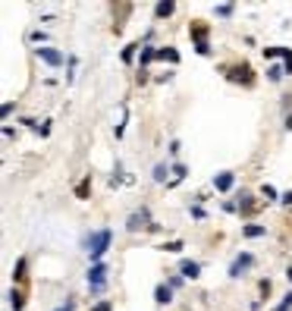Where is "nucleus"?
<instances>
[{"mask_svg": "<svg viewBox=\"0 0 292 311\" xmlns=\"http://www.w3.org/2000/svg\"><path fill=\"white\" fill-rule=\"evenodd\" d=\"M286 277H289V283H292V267H289V270H286Z\"/></svg>", "mask_w": 292, "mask_h": 311, "instance_id": "2f4dec72", "label": "nucleus"}, {"mask_svg": "<svg viewBox=\"0 0 292 311\" xmlns=\"http://www.w3.org/2000/svg\"><path fill=\"white\" fill-rule=\"evenodd\" d=\"M72 308H76V302H72V299H66V302H63V305H60L57 311H72Z\"/></svg>", "mask_w": 292, "mask_h": 311, "instance_id": "c85d7f7f", "label": "nucleus"}, {"mask_svg": "<svg viewBox=\"0 0 292 311\" xmlns=\"http://www.w3.org/2000/svg\"><path fill=\"white\" fill-rule=\"evenodd\" d=\"M280 60H283V69L292 72V50H289V48H283V57H280Z\"/></svg>", "mask_w": 292, "mask_h": 311, "instance_id": "aec40b11", "label": "nucleus"}, {"mask_svg": "<svg viewBox=\"0 0 292 311\" xmlns=\"http://www.w3.org/2000/svg\"><path fill=\"white\" fill-rule=\"evenodd\" d=\"M242 236L245 239H261V236H267V227H261V223H245Z\"/></svg>", "mask_w": 292, "mask_h": 311, "instance_id": "6e6552de", "label": "nucleus"}, {"mask_svg": "<svg viewBox=\"0 0 292 311\" xmlns=\"http://www.w3.org/2000/svg\"><path fill=\"white\" fill-rule=\"evenodd\" d=\"M289 308H292V293H286V295H283V302L276 305V311H289Z\"/></svg>", "mask_w": 292, "mask_h": 311, "instance_id": "b1692460", "label": "nucleus"}, {"mask_svg": "<svg viewBox=\"0 0 292 311\" xmlns=\"http://www.w3.org/2000/svg\"><path fill=\"white\" fill-rule=\"evenodd\" d=\"M163 251H182V242H167V246H163Z\"/></svg>", "mask_w": 292, "mask_h": 311, "instance_id": "cd10ccee", "label": "nucleus"}, {"mask_svg": "<svg viewBox=\"0 0 292 311\" xmlns=\"http://www.w3.org/2000/svg\"><path fill=\"white\" fill-rule=\"evenodd\" d=\"M38 57H41L44 63H50V66H60V63H63V54L54 50V48H38Z\"/></svg>", "mask_w": 292, "mask_h": 311, "instance_id": "423d86ee", "label": "nucleus"}, {"mask_svg": "<svg viewBox=\"0 0 292 311\" xmlns=\"http://www.w3.org/2000/svg\"><path fill=\"white\" fill-rule=\"evenodd\" d=\"M10 305H13V311H22L25 299H22V293H19V289H13V293H10Z\"/></svg>", "mask_w": 292, "mask_h": 311, "instance_id": "dca6fc26", "label": "nucleus"}, {"mask_svg": "<svg viewBox=\"0 0 292 311\" xmlns=\"http://www.w3.org/2000/svg\"><path fill=\"white\" fill-rule=\"evenodd\" d=\"M88 189H91V176H85V180L76 186V195H79V198H88Z\"/></svg>", "mask_w": 292, "mask_h": 311, "instance_id": "f3484780", "label": "nucleus"}, {"mask_svg": "<svg viewBox=\"0 0 292 311\" xmlns=\"http://www.w3.org/2000/svg\"><path fill=\"white\" fill-rule=\"evenodd\" d=\"M251 264H255V255H251V251H242V255H236V261L229 264V277H233V280H236V277H242L245 270L251 267Z\"/></svg>", "mask_w": 292, "mask_h": 311, "instance_id": "39448f33", "label": "nucleus"}, {"mask_svg": "<svg viewBox=\"0 0 292 311\" xmlns=\"http://www.w3.org/2000/svg\"><path fill=\"white\" fill-rule=\"evenodd\" d=\"M154 180H157V182L167 180V167H163V164H157V167H154Z\"/></svg>", "mask_w": 292, "mask_h": 311, "instance_id": "5701e85b", "label": "nucleus"}, {"mask_svg": "<svg viewBox=\"0 0 292 311\" xmlns=\"http://www.w3.org/2000/svg\"><path fill=\"white\" fill-rule=\"evenodd\" d=\"M189 35L195 38V50H198V54H201V57H208V54H211L208 25H204V22H192V25H189Z\"/></svg>", "mask_w": 292, "mask_h": 311, "instance_id": "f03ea898", "label": "nucleus"}, {"mask_svg": "<svg viewBox=\"0 0 292 311\" xmlns=\"http://www.w3.org/2000/svg\"><path fill=\"white\" fill-rule=\"evenodd\" d=\"M283 72H286L283 66H270V69H267V79H270V82H280V79H283Z\"/></svg>", "mask_w": 292, "mask_h": 311, "instance_id": "a211bd4d", "label": "nucleus"}, {"mask_svg": "<svg viewBox=\"0 0 292 311\" xmlns=\"http://www.w3.org/2000/svg\"><path fill=\"white\" fill-rule=\"evenodd\" d=\"M157 60H170V63H179V50H176V48H157Z\"/></svg>", "mask_w": 292, "mask_h": 311, "instance_id": "9b49d317", "label": "nucleus"}, {"mask_svg": "<svg viewBox=\"0 0 292 311\" xmlns=\"http://www.w3.org/2000/svg\"><path fill=\"white\" fill-rule=\"evenodd\" d=\"M110 239H114V233H110V229H97V233L85 236V248H88V255H91V261H95V264H101V258L107 255Z\"/></svg>", "mask_w": 292, "mask_h": 311, "instance_id": "f257e3e1", "label": "nucleus"}, {"mask_svg": "<svg viewBox=\"0 0 292 311\" xmlns=\"http://www.w3.org/2000/svg\"><path fill=\"white\" fill-rule=\"evenodd\" d=\"M173 173H176V176H173V182H170V186H176V182H182V180H185V167H182V164H176Z\"/></svg>", "mask_w": 292, "mask_h": 311, "instance_id": "412c9836", "label": "nucleus"}, {"mask_svg": "<svg viewBox=\"0 0 292 311\" xmlns=\"http://www.w3.org/2000/svg\"><path fill=\"white\" fill-rule=\"evenodd\" d=\"M280 201H283V204H292V192H283V195H280Z\"/></svg>", "mask_w": 292, "mask_h": 311, "instance_id": "c756f323", "label": "nucleus"}, {"mask_svg": "<svg viewBox=\"0 0 292 311\" xmlns=\"http://www.w3.org/2000/svg\"><path fill=\"white\" fill-rule=\"evenodd\" d=\"M261 195L267 198V201H276V189H274V186H267V182L261 186Z\"/></svg>", "mask_w": 292, "mask_h": 311, "instance_id": "4be33fe9", "label": "nucleus"}, {"mask_svg": "<svg viewBox=\"0 0 292 311\" xmlns=\"http://www.w3.org/2000/svg\"><path fill=\"white\" fill-rule=\"evenodd\" d=\"M255 208H258V204L251 201V198H242V204H239V211H242V214H255Z\"/></svg>", "mask_w": 292, "mask_h": 311, "instance_id": "6ab92c4d", "label": "nucleus"}, {"mask_svg": "<svg viewBox=\"0 0 292 311\" xmlns=\"http://www.w3.org/2000/svg\"><path fill=\"white\" fill-rule=\"evenodd\" d=\"M91 311H114V305H110V302H107V299H104V302H97V305H95V308H91Z\"/></svg>", "mask_w": 292, "mask_h": 311, "instance_id": "bb28decb", "label": "nucleus"}, {"mask_svg": "<svg viewBox=\"0 0 292 311\" xmlns=\"http://www.w3.org/2000/svg\"><path fill=\"white\" fill-rule=\"evenodd\" d=\"M25 267H29V261H25V258H19L16 267H13V280H16V283H22V280H25Z\"/></svg>", "mask_w": 292, "mask_h": 311, "instance_id": "f8f14e48", "label": "nucleus"}, {"mask_svg": "<svg viewBox=\"0 0 292 311\" xmlns=\"http://www.w3.org/2000/svg\"><path fill=\"white\" fill-rule=\"evenodd\" d=\"M227 79H229V82H242V85H251V82H255V72H251V66H248V63H236V66H229Z\"/></svg>", "mask_w": 292, "mask_h": 311, "instance_id": "7ed1b4c3", "label": "nucleus"}, {"mask_svg": "<svg viewBox=\"0 0 292 311\" xmlns=\"http://www.w3.org/2000/svg\"><path fill=\"white\" fill-rule=\"evenodd\" d=\"M135 50H138V44H129V48L123 50V60H126V63H132V57H135Z\"/></svg>", "mask_w": 292, "mask_h": 311, "instance_id": "393cba45", "label": "nucleus"}, {"mask_svg": "<svg viewBox=\"0 0 292 311\" xmlns=\"http://www.w3.org/2000/svg\"><path fill=\"white\" fill-rule=\"evenodd\" d=\"M145 220H148V214H145V211H142V214H132L126 227H129V229H138V227H145Z\"/></svg>", "mask_w": 292, "mask_h": 311, "instance_id": "2eb2a0df", "label": "nucleus"}, {"mask_svg": "<svg viewBox=\"0 0 292 311\" xmlns=\"http://www.w3.org/2000/svg\"><path fill=\"white\" fill-rule=\"evenodd\" d=\"M217 16H233V3H220L217 6Z\"/></svg>", "mask_w": 292, "mask_h": 311, "instance_id": "a878e982", "label": "nucleus"}, {"mask_svg": "<svg viewBox=\"0 0 292 311\" xmlns=\"http://www.w3.org/2000/svg\"><path fill=\"white\" fill-rule=\"evenodd\" d=\"M104 283H107V264H91V270H88V286H91V293H101Z\"/></svg>", "mask_w": 292, "mask_h": 311, "instance_id": "20e7f679", "label": "nucleus"}, {"mask_svg": "<svg viewBox=\"0 0 292 311\" xmlns=\"http://www.w3.org/2000/svg\"><path fill=\"white\" fill-rule=\"evenodd\" d=\"M173 10H176V3H170V0H167V3H157V6H154V16H157V19H167Z\"/></svg>", "mask_w": 292, "mask_h": 311, "instance_id": "ddd939ff", "label": "nucleus"}, {"mask_svg": "<svg viewBox=\"0 0 292 311\" xmlns=\"http://www.w3.org/2000/svg\"><path fill=\"white\" fill-rule=\"evenodd\" d=\"M233 182H236L233 173H217L214 176V189L217 192H229V189H233Z\"/></svg>", "mask_w": 292, "mask_h": 311, "instance_id": "1a4fd4ad", "label": "nucleus"}, {"mask_svg": "<svg viewBox=\"0 0 292 311\" xmlns=\"http://www.w3.org/2000/svg\"><path fill=\"white\" fill-rule=\"evenodd\" d=\"M151 60H157V48H142V57H138V63L148 66Z\"/></svg>", "mask_w": 292, "mask_h": 311, "instance_id": "4468645a", "label": "nucleus"}, {"mask_svg": "<svg viewBox=\"0 0 292 311\" xmlns=\"http://www.w3.org/2000/svg\"><path fill=\"white\" fill-rule=\"evenodd\" d=\"M179 270H182L185 280H195V277H201V264H198V261H182V267H179Z\"/></svg>", "mask_w": 292, "mask_h": 311, "instance_id": "9d476101", "label": "nucleus"}, {"mask_svg": "<svg viewBox=\"0 0 292 311\" xmlns=\"http://www.w3.org/2000/svg\"><path fill=\"white\" fill-rule=\"evenodd\" d=\"M286 129H289V132H292V114H289V116H286Z\"/></svg>", "mask_w": 292, "mask_h": 311, "instance_id": "7c9ffc66", "label": "nucleus"}, {"mask_svg": "<svg viewBox=\"0 0 292 311\" xmlns=\"http://www.w3.org/2000/svg\"><path fill=\"white\" fill-rule=\"evenodd\" d=\"M154 302H157V305H170V302H173V286L161 283V286L154 289Z\"/></svg>", "mask_w": 292, "mask_h": 311, "instance_id": "0eeeda50", "label": "nucleus"}]
</instances>
